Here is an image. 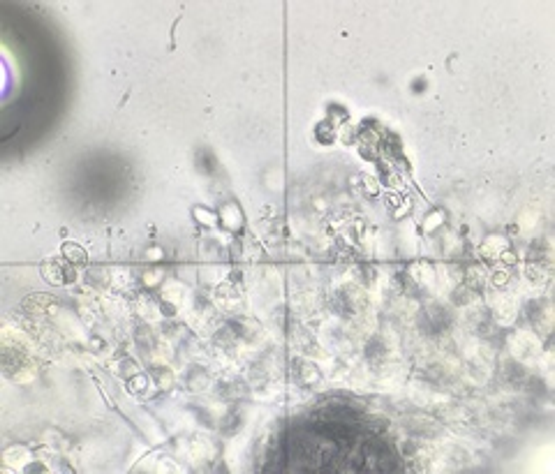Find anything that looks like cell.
I'll return each instance as SVG.
<instances>
[{
    "label": "cell",
    "instance_id": "277c9868",
    "mask_svg": "<svg viewBox=\"0 0 555 474\" xmlns=\"http://www.w3.org/2000/svg\"><path fill=\"white\" fill-rule=\"evenodd\" d=\"M502 248H507V243L493 236V239H488V241H486V243L481 246V252H483V255H500Z\"/></svg>",
    "mask_w": 555,
    "mask_h": 474
},
{
    "label": "cell",
    "instance_id": "7a4b0ae2",
    "mask_svg": "<svg viewBox=\"0 0 555 474\" xmlns=\"http://www.w3.org/2000/svg\"><path fill=\"white\" fill-rule=\"evenodd\" d=\"M220 217H222V224L224 227H229V229H238L241 227V210L236 208V206H224L222 208V213H220Z\"/></svg>",
    "mask_w": 555,
    "mask_h": 474
},
{
    "label": "cell",
    "instance_id": "6da1fadb",
    "mask_svg": "<svg viewBox=\"0 0 555 474\" xmlns=\"http://www.w3.org/2000/svg\"><path fill=\"white\" fill-rule=\"evenodd\" d=\"M42 273L49 282H56V285H63V282L70 280V278H65V276H70V271L63 269L61 262H47V264H42Z\"/></svg>",
    "mask_w": 555,
    "mask_h": 474
},
{
    "label": "cell",
    "instance_id": "5b68a950",
    "mask_svg": "<svg viewBox=\"0 0 555 474\" xmlns=\"http://www.w3.org/2000/svg\"><path fill=\"white\" fill-rule=\"evenodd\" d=\"M467 285H470L472 289H481L483 276L479 278V269H470V273H467Z\"/></svg>",
    "mask_w": 555,
    "mask_h": 474
},
{
    "label": "cell",
    "instance_id": "52a82bcc",
    "mask_svg": "<svg viewBox=\"0 0 555 474\" xmlns=\"http://www.w3.org/2000/svg\"><path fill=\"white\" fill-rule=\"evenodd\" d=\"M197 215H199V217H204V220H201V222H206V224H213V215H211V213H208V210H204V213H201V208H197Z\"/></svg>",
    "mask_w": 555,
    "mask_h": 474
},
{
    "label": "cell",
    "instance_id": "3957f363",
    "mask_svg": "<svg viewBox=\"0 0 555 474\" xmlns=\"http://www.w3.org/2000/svg\"><path fill=\"white\" fill-rule=\"evenodd\" d=\"M63 255H65L70 262H86V252H84V248H79V246H74V243H65V248H63Z\"/></svg>",
    "mask_w": 555,
    "mask_h": 474
},
{
    "label": "cell",
    "instance_id": "8992f818",
    "mask_svg": "<svg viewBox=\"0 0 555 474\" xmlns=\"http://www.w3.org/2000/svg\"><path fill=\"white\" fill-rule=\"evenodd\" d=\"M493 280H495V285H504V282L509 280V276H507V271H495V276H493Z\"/></svg>",
    "mask_w": 555,
    "mask_h": 474
}]
</instances>
